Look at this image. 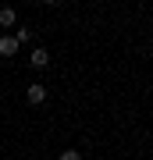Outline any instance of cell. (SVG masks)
I'll return each mask as SVG.
<instances>
[{"mask_svg": "<svg viewBox=\"0 0 153 160\" xmlns=\"http://www.w3.org/2000/svg\"><path fill=\"white\" fill-rule=\"evenodd\" d=\"M28 64H32V68H46V64H50V53H46L43 46H36L32 57H28Z\"/></svg>", "mask_w": 153, "mask_h": 160, "instance_id": "6da1fadb", "label": "cell"}, {"mask_svg": "<svg viewBox=\"0 0 153 160\" xmlns=\"http://www.w3.org/2000/svg\"><path fill=\"white\" fill-rule=\"evenodd\" d=\"M0 53H4V57L18 53V39H14V36H0Z\"/></svg>", "mask_w": 153, "mask_h": 160, "instance_id": "7a4b0ae2", "label": "cell"}, {"mask_svg": "<svg viewBox=\"0 0 153 160\" xmlns=\"http://www.w3.org/2000/svg\"><path fill=\"white\" fill-rule=\"evenodd\" d=\"M25 100H28V103H43V100H46V89H43V86H28Z\"/></svg>", "mask_w": 153, "mask_h": 160, "instance_id": "3957f363", "label": "cell"}, {"mask_svg": "<svg viewBox=\"0 0 153 160\" xmlns=\"http://www.w3.org/2000/svg\"><path fill=\"white\" fill-rule=\"evenodd\" d=\"M14 22H18L14 7H0V25H14Z\"/></svg>", "mask_w": 153, "mask_h": 160, "instance_id": "277c9868", "label": "cell"}, {"mask_svg": "<svg viewBox=\"0 0 153 160\" xmlns=\"http://www.w3.org/2000/svg\"><path fill=\"white\" fill-rule=\"evenodd\" d=\"M61 160H82V153H79V149H64Z\"/></svg>", "mask_w": 153, "mask_h": 160, "instance_id": "5b68a950", "label": "cell"}]
</instances>
